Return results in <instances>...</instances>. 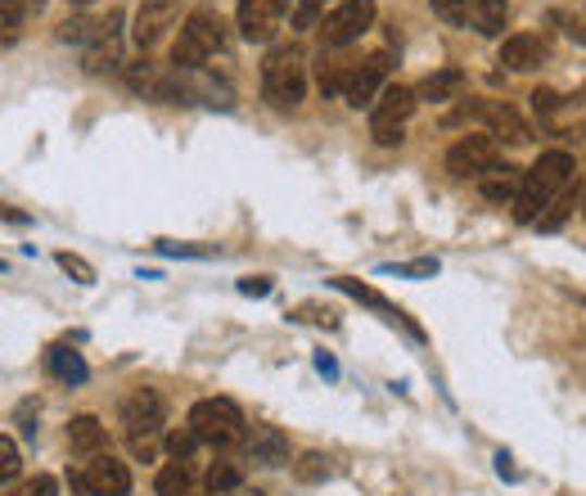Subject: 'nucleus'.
<instances>
[{
    "label": "nucleus",
    "mask_w": 586,
    "mask_h": 496,
    "mask_svg": "<svg viewBox=\"0 0 586 496\" xmlns=\"http://www.w3.org/2000/svg\"><path fill=\"white\" fill-rule=\"evenodd\" d=\"M569 176H573V153H564V149H550V153H541V159L523 172V181H519V195H514V216L519 222H537V216L560 199V190L569 185Z\"/></svg>",
    "instance_id": "obj_1"
},
{
    "label": "nucleus",
    "mask_w": 586,
    "mask_h": 496,
    "mask_svg": "<svg viewBox=\"0 0 586 496\" xmlns=\"http://www.w3.org/2000/svg\"><path fill=\"white\" fill-rule=\"evenodd\" d=\"M122 429H127V443L136 460H153L159 456V438H163V397L153 388H136L122 401Z\"/></svg>",
    "instance_id": "obj_2"
},
{
    "label": "nucleus",
    "mask_w": 586,
    "mask_h": 496,
    "mask_svg": "<svg viewBox=\"0 0 586 496\" xmlns=\"http://www.w3.org/2000/svg\"><path fill=\"white\" fill-rule=\"evenodd\" d=\"M222 46H226L222 18L208 14V10H195L190 18H185L176 46H172V64H176V69H203L208 59L222 54Z\"/></svg>",
    "instance_id": "obj_3"
},
{
    "label": "nucleus",
    "mask_w": 586,
    "mask_h": 496,
    "mask_svg": "<svg viewBox=\"0 0 586 496\" xmlns=\"http://www.w3.org/2000/svg\"><path fill=\"white\" fill-rule=\"evenodd\" d=\"M262 96L271 100V109L294 113L307 96V73H302V59L294 50H275L266 64H262Z\"/></svg>",
    "instance_id": "obj_4"
},
{
    "label": "nucleus",
    "mask_w": 586,
    "mask_h": 496,
    "mask_svg": "<svg viewBox=\"0 0 586 496\" xmlns=\"http://www.w3.org/2000/svg\"><path fill=\"white\" fill-rule=\"evenodd\" d=\"M190 433L208 447H230L244 438V411L230 397H203L190 411Z\"/></svg>",
    "instance_id": "obj_5"
},
{
    "label": "nucleus",
    "mask_w": 586,
    "mask_h": 496,
    "mask_svg": "<svg viewBox=\"0 0 586 496\" xmlns=\"http://www.w3.org/2000/svg\"><path fill=\"white\" fill-rule=\"evenodd\" d=\"M415 104L420 100H415L411 86H384L379 100L370 104V136H375L379 145H402V132H407Z\"/></svg>",
    "instance_id": "obj_6"
},
{
    "label": "nucleus",
    "mask_w": 586,
    "mask_h": 496,
    "mask_svg": "<svg viewBox=\"0 0 586 496\" xmlns=\"http://www.w3.org/2000/svg\"><path fill=\"white\" fill-rule=\"evenodd\" d=\"M68 487L77 496H127L132 492V470L109 451L86 460V470H68Z\"/></svg>",
    "instance_id": "obj_7"
},
{
    "label": "nucleus",
    "mask_w": 586,
    "mask_h": 496,
    "mask_svg": "<svg viewBox=\"0 0 586 496\" xmlns=\"http://www.w3.org/2000/svg\"><path fill=\"white\" fill-rule=\"evenodd\" d=\"M370 23H375V0H338L321 18V37L329 50H344L370 33Z\"/></svg>",
    "instance_id": "obj_8"
},
{
    "label": "nucleus",
    "mask_w": 586,
    "mask_h": 496,
    "mask_svg": "<svg viewBox=\"0 0 586 496\" xmlns=\"http://www.w3.org/2000/svg\"><path fill=\"white\" fill-rule=\"evenodd\" d=\"M491 168H497V140L491 136H460L447 149V172L460 181H478Z\"/></svg>",
    "instance_id": "obj_9"
},
{
    "label": "nucleus",
    "mask_w": 586,
    "mask_h": 496,
    "mask_svg": "<svg viewBox=\"0 0 586 496\" xmlns=\"http://www.w3.org/2000/svg\"><path fill=\"white\" fill-rule=\"evenodd\" d=\"M384 77H388V54H370L365 64H357V69L344 73V86H338V96H344L352 109H370V104L379 100Z\"/></svg>",
    "instance_id": "obj_10"
},
{
    "label": "nucleus",
    "mask_w": 586,
    "mask_h": 496,
    "mask_svg": "<svg viewBox=\"0 0 586 496\" xmlns=\"http://www.w3.org/2000/svg\"><path fill=\"white\" fill-rule=\"evenodd\" d=\"M289 10V0H239V37L244 41H271Z\"/></svg>",
    "instance_id": "obj_11"
},
{
    "label": "nucleus",
    "mask_w": 586,
    "mask_h": 496,
    "mask_svg": "<svg viewBox=\"0 0 586 496\" xmlns=\"http://www.w3.org/2000/svg\"><path fill=\"white\" fill-rule=\"evenodd\" d=\"M176 18H180V0H140V10H136V27H132L136 46H140V50L159 46Z\"/></svg>",
    "instance_id": "obj_12"
},
{
    "label": "nucleus",
    "mask_w": 586,
    "mask_h": 496,
    "mask_svg": "<svg viewBox=\"0 0 586 496\" xmlns=\"http://www.w3.org/2000/svg\"><path fill=\"white\" fill-rule=\"evenodd\" d=\"M244 451H249V460L275 470V464L289 460V438L280 429H271V424H253V433H244Z\"/></svg>",
    "instance_id": "obj_13"
},
{
    "label": "nucleus",
    "mask_w": 586,
    "mask_h": 496,
    "mask_svg": "<svg viewBox=\"0 0 586 496\" xmlns=\"http://www.w3.org/2000/svg\"><path fill=\"white\" fill-rule=\"evenodd\" d=\"M117 27H122V14H109L96 23V33H90V50H86V69L90 73H104V69H117Z\"/></svg>",
    "instance_id": "obj_14"
},
{
    "label": "nucleus",
    "mask_w": 586,
    "mask_h": 496,
    "mask_svg": "<svg viewBox=\"0 0 586 496\" xmlns=\"http://www.w3.org/2000/svg\"><path fill=\"white\" fill-rule=\"evenodd\" d=\"M68 447H73L77 460H96L109 447V433H104V424L96 416H73L68 420Z\"/></svg>",
    "instance_id": "obj_15"
},
{
    "label": "nucleus",
    "mask_w": 586,
    "mask_h": 496,
    "mask_svg": "<svg viewBox=\"0 0 586 496\" xmlns=\"http://www.w3.org/2000/svg\"><path fill=\"white\" fill-rule=\"evenodd\" d=\"M478 113L487 117L491 140H506V145H528V140H533V127H528V122H523L510 104H478Z\"/></svg>",
    "instance_id": "obj_16"
},
{
    "label": "nucleus",
    "mask_w": 586,
    "mask_h": 496,
    "mask_svg": "<svg viewBox=\"0 0 586 496\" xmlns=\"http://www.w3.org/2000/svg\"><path fill=\"white\" fill-rule=\"evenodd\" d=\"M465 96V73L460 69H438V73H428L415 90V100H434V104H447V100H460Z\"/></svg>",
    "instance_id": "obj_17"
},
{
    "label": "nucleus",
    "mask_w": 586,
    "mask_h": 496,
    "mask_svg": "<svg viewBox=\"0 0 586 496\" xmlns=\"http://www.w3.org/2000/svg\"><path fill=\"white\" fill-rule=\"evenodd\" d=\"M541 59H546V46H541V37H533V33H519V37H510V41L501 46V64L514 69V73L537 69Z\"/></svg>",
    "instance_id": "obj_18"
},
{
    "label": "nucleus",
    "mask_w": 586,
    "mask_h": 496,
    "mask_svg": "<svg viewBox=\"0 0 586 496\" xmlns=\"http://www.w3.org/2000/svg\"><path fill=\"white\" fill-rule=\"evenodd\" d=\"M519 181H523V172H514V168H491V172H483L478 176V190H483V199L487 203H514V195H519Z\"/></svg>",
    "instance_id": "obj_19"
},
{
    "label": "nucleus",
    "mask_w": 586,
    "mask_h": 496,
    "mask_svg": "<svg viewBox=\"0 0 586 496\" xmlns=\"http://www.w3.org/2000/svg\"><path fill=\"white\" fill-rule=\"evenodd\" d=\"M506 18H510L506 0H470V23L478 27L483 37H501L506 33Z\"/></svg>",
    "instance_id": "obj_20"
},
{
    "label": "nucleus",
    "mask_w": 586,
    "mask_h": 496,
    "mask_svg": "<svg viewBox=\"0 0 586 496\" xmlns=\"http://www.w3.org/2000/svg\"><path fill=\"white\" fill-rule=\"evenodd\" d=\"M46 365L54 370V380H64V384H86V361L73 352V348H50V357H46Z\"/></svg>",
    "instance_id": "obj_21"
},
{
    "label": "nucleus",
    "mask_w": 586,
    "mask_h": 496,
    "mask_svg": "<svg viewBox=\"0 0 586 496\" xmlns=\"http://www.w3.org/2000/svg\"><path fill=\"white\" fill-rule=\"evenodd\" d=\"M159 496H190L195 492V470L190 464H180V460H172V464H163L159 470Z\"/></svg>",
    "instance_id": "obj_22"
},
{
    "label": "nucleus",
    "mask_w": 586,
    "mask_h": 496,
    "mask_svg": "<svg viewBox=\"0 0 586 496\" xmlns=\"http://www.w3.org/2000/svg\"><path fill=\"white\" fill-rule=\"evenodd\" d=\"M294 479H298V483H325V479H334V456H325V451H302V456L294 460Z\"/></svg>",
    "instance_id": "obj_23"
},
{
    "label": "nucleus",
    "mask_w": 586,
    "mask_h": 496,
    "mask_svg": "<svg viewBox=\"0 0 586 496\" xmlns=\"http://www.w3.org/2000/svg\"><path fill=\"white\" fill-rule=\"evenodd\" d=\"M329 285H334V289H344V294H352L357 302H370V307H379V312H388L392 321H407V312H397V307H392V302H384V298H379L375 289H365V285L348 281V275H338V281H329ZM407 325H411V321H407ZM411 330H415V325H411ZM415 334H420V330H415Z\"/></svg>",
    "instance_id": "obj_24"
},
{
    "label": "nucleus",
    "mask_w": 586,
    "mask_h": 496,
    "mask_svg": "<svg viewBox=\"0 0 586 496\" xmlns=\"http://www.w3.org/2000/svg\"><path fill=\"white\" fill-rule=\"evenodd\" d=\"M23 18H27L23 0H0V46H14L23 37Z\"/></svg>",
    "instance_id": "obj_25"
},
{
    "label": "nucleus",
    "mask_w": 586,
    "mask_h": 496,
    "mask_svg": "<svg viewBox=\"0 0 586 496\" xmlns=\"http://www.w3.org/2000/svg\"><path fill=\"white\" fill-rule=\"evenodd\" d=\"M244 479H239V464L235 460H217V464H212V470H208V492L212 496H226V492H235Z\"/></svg>",
    "instance_id": "obj_26"
},
{
    "label": "nucleus",
    "mask_w": 586,
    "mask_h": 496,
    "mask_svg": "<svg viewBox=\"0 0 586 496\" xmlns=\"http://www.w3.org/2000/svg\"><path fill=\"white\" fill-rule=\"evenodd\" d=\"M163 443H167V456H172V460H180V464H190V460H195V451H199V438L190 433V424H185V429H172Z\"/></svg>",
    "instance_id": "obj_27"
},
{
    "label": "nucleus",
    "mask_w": 586,
    "mask_h": 496,
    "mask_svg": "<svg viewBox=\"0 0 586 496\" xmlns=\"http://www.w3.org/2000/svg\"><path fill=\"white\" fill-rule=\"evenodd\" d=\"M329 5H334V0H298V5H294V27H298V33H312V27H321Z\"/></svg>",
    "instance_id": "obj_28"
},
{
    "label": "nucleus",
    "mask_w": 586,
    "mask_h": 496,
    "mask_svg": "<svg viewBox=\"0 0 586 496\" xmlns=\"http://www.w3.org/2000/svg\"><path fill=\"white\" fill-rule=\"evenodd\" d=\"M18 470H23L18 443H14V438H5V433H0V487H5V483H14V479H18Z\"/></svg>",
    "instance_id": "obj_29"
},
{
    "label": "nucleus",
    "mask_w": 586,
    "mask_h": 496,
    "mask_svg": "<svg viewBox=\"0 0 586 496\" xmlns=\"http://www.w3.org/2000/svg\"><path fill=\"white\" fill-rule=\"evenodd\" d=\"M569 212H573V199L564 195V199H554V203H550V208H546V212L537 216L533 226H541V231H560V226L569 222Z\"/></svg>",
    "instance_id": "obj_30"
},
{
    "label": "nucleus",
    "mask_w": 586,
    "mask_h": 496,
    "mask_svg": "<svg viewBox=\"0 0 586 496\" xmlns=\"http://www.w3.org/2000/svg\"><path fill=\"white\" fill-rule=\"evenodd\" d=\"M54 262H59V266H64V271L73 275V281H77V285H96V266H90L86 258H77V253H59Z\"/></svg>",
    "instance_id": "obj_31"
},
{
    "label": "nucleus",
    "mask_w": 586,
    "mask_h": 496,
    "mask_svg": "<svg viewBox=\"0 0 586 496\" xmlns=\"http://www.w3.org/2000/svg\"><path fill=\"white\" fill-rule=\"evenodd\" d=\"M59 492V483L50 479V474H37V479H27V483H18L10 496H54Z\"/></svg>",
    "instance_id": "obj_32"
},
{
    "label": "nucleus",
    "mask_w": 586,
    "mask_h": 496,
    "mask_svg": "<svg viewBox=\"0 0 586 496\" xmlns=\"http://www.w3.org/2000/svg\"><path fill=\"white\" fill-rule=\"evenodd\" d=\"M388 275H438V258H420V262H397V266H384Z\"/></svg>",
    "instance_id": "obj_33"
},
{
    "label": "nucleus",
    "mask_w": 586,
    "mask_h": 496,
    "mask_svg": "<svg viewBox=\"0 0 586 496\" xmlns=\"http://www.w3.org/2000/svg\"><path fill=\"white\" fill-rule=\"evenodd\" d=\"M434 10H438L447 23H465V18H470V0H434Z\"/></svg>",
    "instance_id": "obj_34"
},
{
    "label": "nucleus",
    "mask_w": 586,
    "mask_h": 496,
    "mask_svg": "<svg viewBox=\"0 0 586 496\" xmlns=\"http://www.w3.org/2000/svg\"><path fill=\"white\" fill-rule=\"evenodd\" d=\"M239 294L244 298H266L271 294V281H266V275H249V281H239Z\"/></svg>",
    "instance_id": "obj_35"
},
{
    "label": "nucleus",
    "mask_w": 586,
    "mask_h": 496,
    "mask_svg": "<svg viewBox=\"0 0 586 496\" xmlns=\"http://www.w3.org/2000/svg\"><path fill=\"white\" fill-rule=\"evenodd\" d=\"M298 321H316V325H338V317L334 312H321V307H312V302H307V307H298Z\"/></svg>",
    "instance_id": "obj_36"
},
{
    "label": "nucleus",
    "mask_w": 586,
    "mask_h": 496,
    "mask_svg": "<svg viewBox=\"0 0 586 496\" xmlns=\"http://www.w3.org/2000/svg\"><path fill=\"white\" fill-rule=\"evenodd\" d=\"M533 104H537V113H554L560 96H554V90H533Z\"/></svg>",
    "instance_id": "obj_37"
},
{
    "label": "nucleus",
    "mask_w": 586,
    "mask_h": 496,
    "mask_svg": "<svg viewBox=\"0 0 586 496\" xmlns=\"http://www.w3.org/2000/svg\"><path fill=\"white\" fill-rule=\"evenodd\" d=\"M0 222H14V226H27V222H33V216H27V212H18V208H10V203H0Z\"/></svg>",
    "instance_id": "obj_38"
},
{
    "label": "nucleus",
    "mask_w": 586,
    "mask_h": 496,
    "mask_svg": "<svg viewBox=\"0 0 586 496\" xmlns=\"http://www.w3.org/2000/svg\"><path fill=\"white\" fill-rule=\"evenodd\" d=\"M316 370H321V375H329V380L338 375V365H334V357H325V352L316 357Z\"/></svg>",
    "instance_id": "obj_39"
},
{
    "label": "nucleus",
    "mask_w": 586,
    "mask_h": 496,
    "mask_svg": "<svg viewBox=\"0 0 586 496\" xmlns=\"http://www.w3.org/2000/svg\"><path fill=\"white\" fill-rule=\"evenodd\" d=\"M497 474H501V479H514V464H510V456H506V451L497 456Z\"/></svg>",
    "instance_id": "obj_40"
},
{
    "label": "nucleus",
    "mask_w": 586,
    "mask_h": 496,
    "mask_svg": "<svg viewBox=\"0 0 586 496\" xmlns=\"http://www.w3.org/2000/svg\"><path fill=\"white\" fill-rule=\"evenodd\" d=\"M230 496H266V492H262V487H244V483H239Z\"/></svg>",
    "instance_id": "obj_41"
},
{
    "label": "nucleus",
    "mask_w": 586,
    "mask_h": 496,
    "mask_svg": "<svg viewBox=\"0 0 586 496\" xmlns=\"http://www.w3.org/2000/svg\"><path fill=\"white\" fill-rule=\"evenodd\" d=\"M23 5H27V10H37V14H41V10H46V0H23Z\"/></svg>",
    "instance_id": "obj_42"
},
{
    "label": "nucleus",
    "mask_w": 586,
    "mask_h": 496,
    "mask_svg": "<svg viewBox=\"0 0 586 496\" xmlns=\"http://www.w3.org/2000/svg\"><path fill=\"white\" fill-rule=\"evenodd\" d=\"M73 5H77V10H86V5H90V0H73Z\"/></svg>",
    "instance_id": "obj_43"
},
{
    "label": "nucleus",
    "mask_w": 586,
    "mask_h": 496,
    "mask_svg": "<svg viewBox=\"0 0 586 496\" xmlns=\"http://www.w3.org/2000/svg\"><path fill=\"white\" fill-rule=\"evenodd\" d=\"M0 271H5V262H0Z\"/></svg>",
    "instance_id": "obj_44"
},
{
    "label": "nucleus",
    "mask_w": 586,
    "mask_h": 496,
    "mask_svg": "<svg viewBox=\"0 0 586 496\" xmlns=\"http://www.w3.org/2000/svg\"><path fill=\"white\" fill-rule=\"evenodd\" d=\"M190 496H195V492H190Z\"/></svg>",
    "instance_id": "obj_45"
}]
</instances>
